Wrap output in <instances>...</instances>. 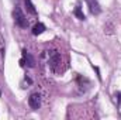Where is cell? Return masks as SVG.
I'll return each mask as SVG.
<instances>
[{"instance_id":"1","label":"cell","mask_w":121,"mask_h":120,"mask_svg":"<svg viewBox=\"0 0 121 120\" xmlns=\"http://www.w3.org/2000/svg\"><path fill=\"white\" fill-rule=\"evenodd\" d=\"M48 62H49V68H51V71L52 72H55V74H59L62 72L63 69H62V57H60V54L58 51H49L48 52Z\"/></svg>"},{"instance_id":"2","label":"cell","mask_w":121,"mask_h":120,"mask_svg":"<svg viewBox=\"0 0 121 120\" xmlns=\"http://www.w3.org/2000/svg\"><path fill=\"white\" fill-rule=\"evenodd\" d=\"M13 17H14V23H16L18 27H21V28H27V27H28V20L26 18V16H24L23 10H21L20 7H16V9H14Z\"/></svg>"},{"instance_id":"3","label":"cell","mask_w":121,"mask_h":120,"mask_svg":"<svg viewBox=\"0 0 121 120\" xmlns=\"http://www.w3.org/2000/svg\"><path fill=\"white\" fill-rule=\"evenodd\" d=\"M20 64H21V66L27 65L30 68H34L35 66V60H34V57L31 55L27 50H23V60L20 61Z\"/></svg>"},{"instance_id":"4","label":"cell","mask_w":121,"mask_h":120,"mask_svg":"<svg viewBox=\"0 0 121 120\" xmlns=\"http://www.w3.org/2000/svg\"><path fill=\"white\" fill-rule=\"evenodd\" d=\"M28 105H30V107L32 110L39 109V106H41V96H39V93H32L31 95L28 97Z\"/></svg>"},{"instance_id":"5","label":"cell","mask_w":121,"mask_h":120,"mask_svg":"<svg viewBox=\"0 0 121 120\" xmlns=\"http://www.w3.org/2000/svg\"><path fill=\"white\" fill-rule=\"evenodd\" d=\"M86 3H87V7H89V10H90L91 14H100V11H101V9H100V6H99V3H97V0H86Z\"/></svg>"},{"instance_id":"6","label":"cell","mask_w":121,"mask_h":120,"mask_svg":"<svg viewBox=\"0 0 121 120\" xmlns=\"http://www.w3.org/2000/svg\"><path fill=\"white\" fill-rule=\"evenodd\" d=\"M45 31V26L42 24V23H37L34 27H32V34L34 35H39V34H42Z\"/></svg>"},{"instance_id":"7","label":"cell","mask_w":121,"mask_h":120,"mask_svg":"<svg viewBox=\"0 0 121 120\" xmlns=\"http://www.w3.org/2000/svg\"><path fill=\"white\" fill-rule=\"evenodd\" d=\"M24 3H26V7H27V10L30 11L31 14H37V10H35V7H34V4H32V1L31 0H24Z\"/></svg>"},{"instance_id":"8","label":"cell","mask_w":121,"mask_h":120,"mask_svg":"<svg viewBox=\"0 0 121 120\" xmlns=\"http://www.w3.org/2000/svg\"><path fill=\"white\" fill-rule=\"evenodd\" d=\"M73 13H75V16H76V17H78V18H79V20H85V18H86V17H85V14H83V11H82V9H80V6H79V4H78V6H76V7H75V11H73Z\"/></svg>"},{"instance_id":"9","label":"cell","mask_w":121,"mask_h":120,"mask_svg":"<svg viewBox=\"0 0 121 120\" xmlns=\"http://www.w3.org/2000/svg\"><path fill=\"white\" fill-rule=\"evenodd\" d=\"M114 97H116V103H117V106H120L121 105V92H116V93H114Z\"/></svg>"},{"instance_id":"10","label":"cell","mask_w":121,"mask_h":120,"mask_svg":"<svg viewBox=\"0 0 121 120\" xmlns=\"http://www.w3.org/2000/svg\"><path fill=\"white\" fill-rule=\"evenodd\" d=\"M0 96H1V92H0Z\"/></svg>"}]
</instances>
